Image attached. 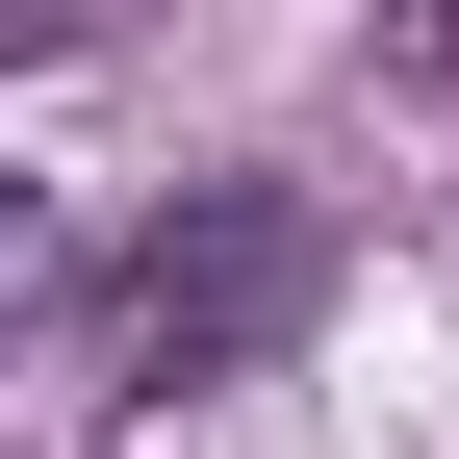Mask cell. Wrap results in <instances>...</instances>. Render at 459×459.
Masks as SVG:
<instances>
[{"mask_svg": "<svg viewBox=\"0 0 459 459\" xmlns=\"http://www.w3.org/2000/svg\"><path fill=\"white\" fill-rule=\"evenodd\" d=\"M0 307H26V179H0Z\"/></svg>", "mask_w": 459, "mask_h": 459, "instance_id": "obj_2", "label": "cell"}, {"mask_svg": "<svg viewBox=\"0 0 459 459\" xmlns=\"http://www.w3.org/2000/svg\"><path fill=\"white\" fill-rule=\"evenodd\" d=\"M281 307H307V204H204V230H153V255H128L102 358H128V383H230Z\"/></svg>", "mask_w": 459, "mask_h": 459, "instance_id": "obj_1", "label": "cell"}]
</instances>
